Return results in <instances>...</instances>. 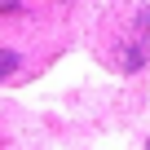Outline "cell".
Masks as SVG:
<instances>
[{
	"label": "cell",
	"mask_w": 150,
	"mask_h": 150,
	"mask_svg": "<svg viewBox=\"0 0 150 150\" xmlns=\"http://www.w3.org/2000/svg\"><path fill=\"white\" fill-rule=\"evenodd\" d=\"M13 71H18V53L5 49V53H0V75H5V80H13Z\"/></svg>",
	"instance_id": "7a4b0ae2"
},
{
	"label": "cell",
	"mask_w": 150,
	"mask_h": 150,
	"mask_svg": "<svg viewBox=\"0 0 150 150\" xmlns=\"http://www.w3.org/2000/svg\"><path fill=\"white\" fill-rule=\"evenodd\" d=\"M150 62V9L141 13V22H137V35H132V49L124 53V71H137V66H146Z\"/></svg>",
	"instance_id": "6da1fadb"
}]
</instances>
